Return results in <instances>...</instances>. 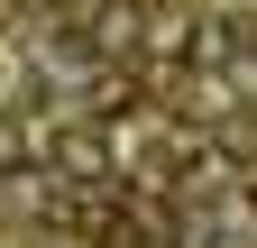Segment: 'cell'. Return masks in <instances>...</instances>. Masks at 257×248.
<instances>
[{"label":"cell","instance_id":"obj_1","mask_svg":"<svg viewBox=\"0 0 257 248\" xmlns=\"http://www.w3.org/2000/svg\"><path fill=\"white\" fill-rule=\"evenodd\" d=\"M46 166L74 184V193H101V184H119V147H110L101 119H74V129H55V138H46Z\"/></svg>","mask_w":257,"mask_h":248},{"label":"cell","instance_id":"obj_2","mask_svg":"<svg viewBox=\"0 0 257 248\" xmlns=\"http://www.w3.org/2000/svg\"><path fill=\"white\" fill-rule=\"evenodd\" d=\"M37 157H46V138H37V119L0 101V175H28V166H37Z\"/></svg>","mask_w":257,"mask_h":248},{"label":"cell","instance_id":"obj_3","mask_svg":"<svg viewBox=\"0 0 257 248\" xmlns=\"http://www.w3.org/2000/svg\"><path fill=\"white\" fill-rule=\"evenodd\" d=\"M211 138L230 147V166H257V110H211Z\"/></svg>","mask_w":257,"mask_h":248},{"label":"cell","instance_id":"obj_4","mask_svg":"<svg viewBox=\"0 0 257 248\" xmlns=\"http://www.w3.org/2000/svg\"><path fill=\"white\" fill-rule=\"evenodd\" d=\"M248 211H257V166H248Z\"/></svg>","mask_w":257,"mask_h":248}]
</instances>
